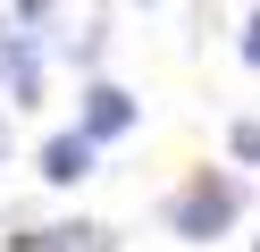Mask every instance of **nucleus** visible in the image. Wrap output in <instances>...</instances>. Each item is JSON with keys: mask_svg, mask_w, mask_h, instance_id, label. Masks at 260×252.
Wrapping results in <instances>:
<instances>
[{"mask_svg": "<svg viewBox=\"0 0 260 252\" xmlns=\"http://www.w3.org/2000/svg\"><path fill=\"white\" fill-rule=\"evenodd\" d=\"M243 202H252V185H243L235 168H193V177L159 202V227H168L176 244H218V235H235Z\"/></svg>", "mask_w": 260, "mask_h": 252, "instance_id": "obj_1", "label": "nucleus"}, {"mask_svg": "<svg viewBox=\"0 0 260 252\" xmlns=\"http://www.w3.org/2000/svg\"><path fill=\"white\" fill-rule=\"evenodd\" d=\"M135 126H143V101L126 93L118 76H84V84H76V134H84L92 151H101V143H126Z\"/></svg>", "mask_w": 260, "mask_h": 252, "instance_id": "obj_2", "label": "nucleus"}, {"mask_svg": "<svg viewBox=\"0 0 260 252\" xmlns=\"http://www.w3.org/2000/svg\"><path fill=\"white\" fill-rule=\"evenodd\" d=\"M34 101H42V34H25V25L0 17V109L17 118Z\"/></svg>", "mask_w": 260, "mask_h": 252, "instance_id": "obj_3", "label": "nucleus"}, {"mask_svg": "<svg viewBox=\"0 0 260 252\" xmlns=\"http://www.w3.org/2000/svg\"><path fill=\"white\" fill-rule=\"evenodd\" d=\"M9 252H118L109 218H59V227H9Z\"/></svg>", "mask_w": 260, "mask_h": 252, "instance_id": "obj_4", "label": "nucleus"}, {"mask_svg": "<svg viewBox=\"0 0 260 252\" xmlns=\"http://www.w3.org/2000/svg\"><path fill=\"white\" fill-rule=\"evenodd\" d=\"M92 168H101V151L84 143L76 126H59V134H42V151H34V177L51 185V193H68V185H84Z\"/></svg>", "mask_w": 260, "mask_h": 252, "instance_id": "obj_5", "label": "nucleus"}, {"mask_svg": "<svg viewBox=\"0 0 260 252\" xmlns=\"http://www.w3.org/2000/svg\"><path fill=\"white\" fill-rule=\"evenodd\" d=\"M101 42H109V25H101V17H84V34H68L59 50H68V59L84 67V76H101Z\"/></svg>", "mask_w": 260, "mask_h": 252, "instance_id": "obj_6", "label": "nucleus"}, {"mask_svg": "<svg viewBox=\"0 0 260 252\" xmlns=\"http://www.w3.org/2000/svg\"><path fill=\"white\" fill-rule=\"evenodd\" d=\"M226 160H235V168H260V118H235V126H226Z\"/></svg>", "mask_w": 260, "mask_h": 252, "instance_id": "obj_7", "label": "nucleus"}, {"mask_svg": "<svg viewBox=\"0 0 260 252\" xmlns=\"http://www.w3.org/2000/svg\"><path fill=\"white\" fill-rule=\"evenodd\" d=\"M51 9H59V0H9V25H25V34H42V25H51Z\"/></svg>", "mask_w": 260, "mask_h": 252, "instance_id": "obj_8", "label": "nucleus"}, {"mask_svg": "<svg viewBox=\"0 0 260 252\" xmlns=\"http://www.w3.org/2000/svg\"><path fill=\"white\" fill-rule=\"evenodd\" d=\"M235 59H243V67H252V76H260V9L243 17V34H235Z\"/></svg>", "mask_w": 260, "mask_h": 252, "instance_id": "obj_9", "label": "nucleus"}, {"mask_svg": "<svg viewBox=\"0 0 260 252\" xmlns=\"http://www.w3.org/2000/svg\"><path fill=\"white\" fill-rule=\"evenodd\" d=\"M143 9H151V0H143Z\"/></svg>", "mask_w": 260, "mask_h": 252, "instance_id": "obj_10", "label": "nucleus"}]
</instances>
